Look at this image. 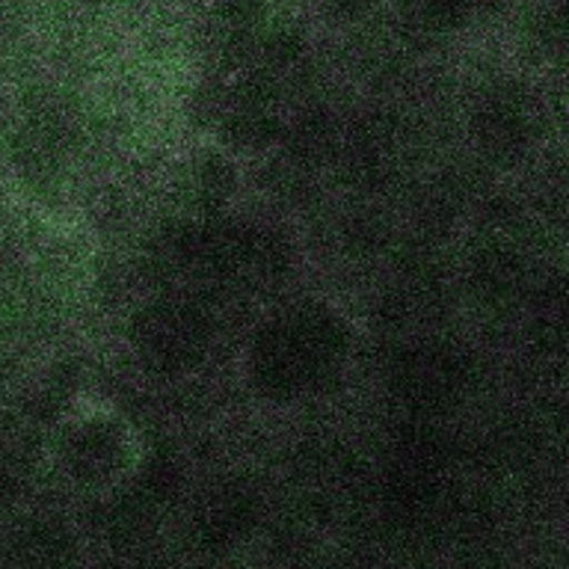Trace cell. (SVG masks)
<instances>
[{
    "label": "cell",
    "mask_w": 569,
    "mask_h": 569,
    "mask_svg": "<svg viewBox=\"0 0 569 569\" xmlns=\"http://www.w3.org/2000/svg\"><path fill=\"white\" fill-rule=\"evenodd\" d=\"M71 540L48 516H24L0 533V569H69Z\"/></svg>",
    "instance_id": "obj_1"
},
{
    "label": "cell",
    "mask_w": 569,
    "mask_h": 569,
    "mask_svg": "<svg viewBox=\"0 0 569 569\" xmlns=\"http://www.w3.org/2000/svg\"><path fill=\"white\" fill-rule=\"evenodd\" d=\"M555 18H558L560 33L569 36V0H558V7H555Z\"/></svg>",
    "instance_id": "obj_2"
}]
</instances>
